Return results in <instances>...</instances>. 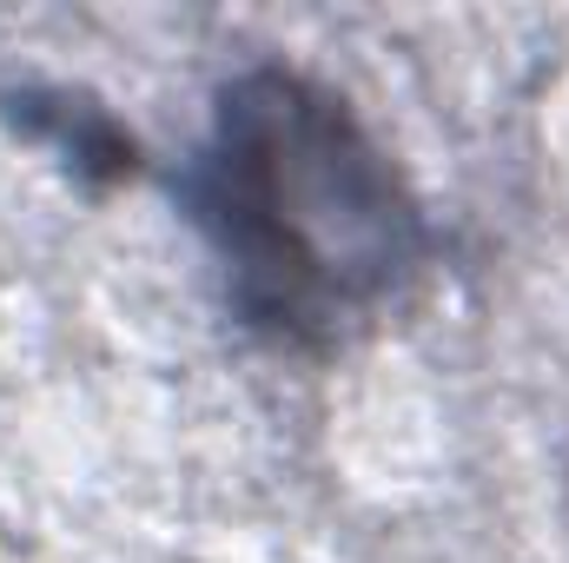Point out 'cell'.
Here are the masks:
<instances>
[{
  "label": "cell",
  "instance_id": "obj_1",
  "mask_svg": "<svg viewBox=\"0 0 569 563\" xmlns=\"http://www.w3.org/2000/svg\"><path fill=\"white\" fill-rule=\"evenodd\" d=\"M186 199L232 312L279 345H338L425 266V213L398 159L298 67L219 87Z\"/></svg>",
  "mask_w": 569,
  "mask_h": 563
}]
</instances>
